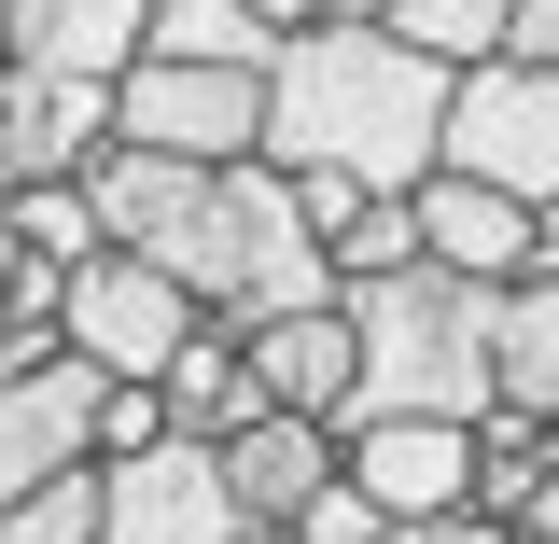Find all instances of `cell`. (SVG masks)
Instances as JSON below:
<instances>
[{
	"mask_svg": "<svg viewBox=\"0 0 559 544\" xmlns=\"http://www.w3.org/2000/svg\"><path fill=\"white\" fill-rule=\"evenodd\" d=\"M84 196H98V238H112V252L168 266L210 322H238V336L280 322V307H336V266H322V238H308V209H294V182H280L266 154L197 168V154L112 140V154L84 168Z\"/></svg>",
	"mask_w": 559,
	"mask_h": 544,
	"instance_id": "1",
	"label": "cell"
},
{
	"mask_svg": "<svg viewBox=\"0 0 559 544\" xmlns=\"http://www.w3.org/2000/svg\"><path fill=\"white\" fill-rule=\"evenodd\" d=\"M448 84L392 14H308L266 57V168H336L364 196H419L448 168Z\"/></svg>",
	"mask_w": 559,
	"mask_h": 544,
	"instance_id": "2",
	"label": "cell"
},
{
	"mask_svg": "<svg viewBox=\"0 0 559 544\" xmlns=\"http://www.w3.org/2000/svg\"><path fill=\"white\" fill-rule=\"evenodd\" d=\"M503 279H448L433 252L392 279H349V336H364V419H489L503 406Z\"/></svg>",
	"mask_w": 559,
	"mask_h": 544,
	"instance_id": "3",
	"label": "cell"
},
{
	"mask_svg": "<svg viewBox=\"0 0 559 544\" xmlns=\"http://www.w3.org/2000/svg\"><path fill=\"white\" fill-rule=\"evenodd\" d=\"M448 168L559 209V57H476L448 84Z\"/></svg>",
	"mask_w": 559,
	"mask_h": 544,
	"instance_id": "4",
	"label": "cell"
},
{
	"mask_svg": "<svg viewBox=\"0 0 559 544\" xmlns=\"http://www.w3.org/2000/svg\"><path fill=\"white\" fill-rule=\"evenodd\" d=\"M112 140H140V154H197V168L266 154V70L140 57V70H112Z\"/></svg>",
	"mask_w": 559,
	"mask_h": 544,
	"instance_id": "5",
	"label": "cell"
},
{
	"mask_svg": "<svg viewBox=\"0 0 559 544\" xmlns=\"http://www.w3.org/2000/svg\"><path fill=\"white\" fill-rule=\"evenodd\" d=\"M210 307L182 293L168 266H140V252H98V266H70V293H57V336L98 363V377H168V349L197 336Z\"/></svg>",
	"mask_w": 559,
	"mask_h": 544,
	"instance_id": "6",
	"label": "cell"
},
{
	"mask_svg": "<svg viewBox=\"0 0 559 544\" xmlns=\"http://www.w3.org/2000/svg\"><path fill=\"white\" fill-rule=\"evenodd\" d=\"M98 544H238L224 447L168 433V447H140V461H98Z\"/></svg>",
	"mask_w": 559,
	"mask_h": 544,
	"instance_id": "7",
	"label": "cell"
},
{
	"mask_svg": "<svg viewBox=\"0 0 559 544\" xmlns=\"http://www.w3.org/2000/svg\"><path fill=\"white\" fill-rule=\"evenodd\" d=\"M98 154H112V84L43 70V57H0V196H14V182H84Z\"/></svg>",
	"mask_w": 559,
	"mask_h": 544,
	"instance_id": "8",
	"label": "cell"
},
{
	"mask_svg": "<svg viewBox=\"0 0 559 544\" xmlns=\"http://www.w3.org/2000/svg\"><path fill=\"white\" fill-rule=\"evenodd\" d=\"M419 252L448 279H546L559 266V209L503 196L476 168H433V182H419Z\"/></svg>",
	"mask_w": 559,
	"mask_h": 544,
	"instance_id": "9",
	"label": "cell"
},
{
	"mask_svg": "<svg viewBox=\"0 0 559 544\" xmlns=\"http://www.w3.org/2000/svg\"><path fill=\"white\" fill-rule=\"evenodd\" d=\"M349 488L392 517V531H433L476 503V419H349Z\"/></svg>",
	"mask_w": 559,
	"mask_h": 544,
	"instance_id": "10",
	"label": "cell"
},
{
	"mask_svg": "<svg viewBox=\"0 0 559 544\" xmlns=\"http://www.w3.org/2000/svg\"><path fill=\"white\" fill-rule=\"evenodd\" d=\"M70 461H98V363H84V349L0 377V503H28V488L70 475Z\"/></svg>",
	"mask_w": 559,
	"mask_h": 544,
	"instance_id": "11",
	"label": "cell"
},
{
	"mask_svg": "<svg viewBox=\"0 0 559 544\" xmlns=\"http://www.w3.org/2000/svg\"><path fill=\"white\" fill-rule=\"evenodd\" d=\"M336 475H349V433H336V419L266 406L252 433H224V503H238V531H294Z\"/></svg>",
	"mask_w": 559,
	"mask_h": 544,
	"instance_id": "12",
	"label": "cell"
},
{
	"mask_svg": "<svg viewBox=\"0 0 559 544\" xmlns=\"http://www.w3.org/2000/svg\"><path fill=\"white\" fill-rule=\"evenodd\" d=\"M252 391L294 419H364V336H349V293L336 307H280V322H252Z\"/></svg>",
	"mask_w": 559,
	"mask_h": 544,
	"instance_id": "13",
	"label": "cell"
},
{
	"mask_svg": "<svg viewBox=\"0 0 559 544\" xmlns=\"http://www.w3.org/2000/svg\"><path fill=\"white\" fill-rule=\"evenodd\" d=\"M168 433H197V447H224V433H252L266 419V391H252V336L238 322H197V336L168 349Z\"/></svg>",
	"mask_w": 559,
	"mask_h": 544,
	"instance_id": "14",
	"label": "cell"
},
{
	"mask_svg": "<svg viewBox=\"0 0 559 544\" xmlns=\"http://www.w3.org/2000/svg\"><path fill=\"white\" fill-rule=\"evenodd\" d=\"M140 43H154V0H14V57L84 70V84L140 70Z\"/></svg>",
	"mask_w": 559,
	"mask_h": 544,
	"instance_id": "15",
	"label": "cell"
},
{
	"mask_svg": "<svg viewBox=\"0 0 559 544\" xmlns=\"http://www.w3.org/2000/svg\"><path fill=\"white\" fill-rule=\"evenodd\" d=\"M489 363H503V406H518L532 433H546V419H559V279H503Z\"/></svg>",
	"mask_w": 559,
	"mask_h": 544,
	"instance_id": "16",
	"label": "cell"
},
{
	"mask_svg": "<svg viewBox=\"0 0 559 544\" xmlns=\"http://www.w3.org/2000/svg\"><path fill=\"white\" fill-rule=\"evenodd\" d=\"M140 57H197V70H266L280 28L252 14V0H154V43Z\"/></svg>",
	"mask_w": 559,
	"mask_h": 544,
	"instance_id": "17",
	"label": "cell"
},
{
	"mask_svg": "<svg viewBox=\"0 0 559 544\" xmlns=\"http://www.w3.org/2000/svg\"><path fill=\"white\" fill-rule=\"evenodd\" d=\"M0 238H14V252H43L57 279L112 252V238H98V196H84V182H14V196H0Z\"/></svg>",
	"mask_w": 559,
	"mask_h": 544,
	"instance_id": "18",
	"label": "cell"
},
{
	"mask_svg": "<svg viewBox=\"0 0 559 544\" xmlns=\"http://www.w3.org/2000/svg\"><path fill=\"white\" fill-rule=\"evenodd\" d=\"M322 266H336V293L349 279H392V266H419V196H364L336 223V238H322Z\"/></svg>",
	"mask_w": 559,
	"mask_h": 544,
	"instance_id": "19",
	"label": "cell"
},
{
	"mask_svg": "<svg viewBox=\"0 0 559 544\" xmlns=\"http://www.w3.org/2000/svg\"><path fill=\"white\" fill-rule=\"evenodd\" d=\"M503 14H518V0H392V28H406L419 57H448V70L503 57Z\"/></svg>",
	"mask_w": 559,
	"mask_h": 544,
	"instance_id": "20",
	"label": "cell"
},
{
	"mask_svg": "<svg viewBox=\"0 0 559 544\" xmlns=\"http://www.w3.org/2000/svg\"><path fill=\"white\" fill-rule=\"evenodd\" d=\"M0 544H98V461H70L28 503H0Z\"/></svg>",
	"mask_w": 559,
	"mask_h": 544,
	"instance_id": "21",
	"label": "cell"
},
{
	"mask_svg": "<svg viewBox=\"0 0 559 544\" xmlns=\"http://www.w3.org/2000/svg\"><path fill=\"white\" fill-rule=\"evenodd\" d=\"M140 447H168V391L154 377H98V461H140Z\"/></svg>",
	"mask_w": 559,
	"mask_h": 544,
	"instance_id": "22",
	"label": "cell"
},
{
	"mask_svg": "<svg viewBox=\"0 0 559 544\" xmlns=\"http://www.w3.org/2000/svg\"><path fill=\"white\" fill-rule=\"evenodd\" d=\"M378 531H392V517H378V503H364V488H322V503H308V517H294V531H280V544H378Z\"/></svg>",
	"mask_w": 559,
	"mask_h": 544,
	"instance_id": "23",
	"label": "cell"
},
{
	"mask_svg": "<svg viewBox=\"0 0 559 544\" xmlns=\"http://www.w3.org/2000/svg\"><path fill=\"white\" fill-rule=\"evenodd\" d=\"M503 57H559V0H518L503 14Z\"/></svg>",
	"mask_w": 559,
	"mask_h": 544,
	"instance_id": "24",
	"label": "cell"
},
{
	"mask_svg": "<svg viewBox=\"0 0 559 544\" xmlns=\"http://www.w3.org/2000/svg\"><path fill=\"white\" fill-rule=\"evenodd\" d=\"M433 544H518V531H503V517H476V503H462V517H433Z\"/></svg>",
	"mask_w": 559,
	"mask_h": 544,
	"instance_id": "25",
	"label": "cell"
},
{
	"mask_svg": "<svg viewBox=\"0 0 559 544\" xmlns=\"http://www.w3.org/2000/svg\"><path fill=\"white\" fill-rule=\"evenodd\" d=\"M252 14H266V28H280V43H294V28H308V14H322V0H252Z\"/></svg>",
	"mask_w": 559,
	"mask_h": 544,
	"instance_id": "26",
	"label": "cell"
},
{
	"mask_svg": "<svg viewBox=\"0 0 559 544\" xmlns=\"http://www.w3.org/2000/svg\"><path fill=\"white\" fill-rule=\"evenodd\" d=\"M322 14H392V0H322Z\"/></svg>",
	"mask_w": 559,
	"mask_h": 544,
	"instance_id": "27",
	"label": "cell"
},
{
	"mask_svg": "<svg viewBox=\"0 0 559 544\" xmlns=\"http://www.w3.org/2000/svg\"><path fill=\"white\" fill-rule=\"evenodd\" d=\"M0 57H14V0H0Z\"/></svg>",
	"mask_w": 559,
	"mask_h": 544,
	"instance_id": "28",
	"label": "cell"
},
{
	"mask_svg": "<svg viewBox=\"0 0 559 544\" xmlns=\"http://www.w3.org/2000/svg\"><path fill=\"white\" fill-rule=\"evenodd\" d=\"M378 544H433V531H378Z\"/></svg>",
	"mask_w": 559,
	"mask_h": 544,
	"instance_id": "29",
	"label": "cell"
},
{
	"mask_svg": "<svg viewBox=\"0 0 559 544\" xmlns=\"http://www.w3.org/2000/svg\"><path fill=\"white\" fill-rule=\"evenodd\" d=\"M546 461H559V419H546Z\"/></svg>",
	"mask_w": 559,
	"mask_h": 544,
	"instance_id": "30",
	"label": "cell"
},
{
	"mask_svg": "<svg viewBox=\"0 0 559 544\" xmlns=\"http://www.w3.org/2000/svg\"><path fill=\"white\" fill-rule=\"evenodd\" d=\"M238 544H280V531H238Z\"/></svg>",
	"mask_w": 559,
	"mask_h": 544,
	"instance_id": "31",
	"label": "cell"
},
{
	"mask_svg": "<svg viewBox=\"0 0 559 544\" xmlns=\"http://www.w3.org/2000/svg\"><path fill=\"white\" fill-rule=\"evenodd\" d=\"M546 279H559V266H546Z\"/></svg>",
	"mask_w": 559,
	"mask_h": 544,
	"instance_id": "32",
	"label": "cell"
}]
</instances>
